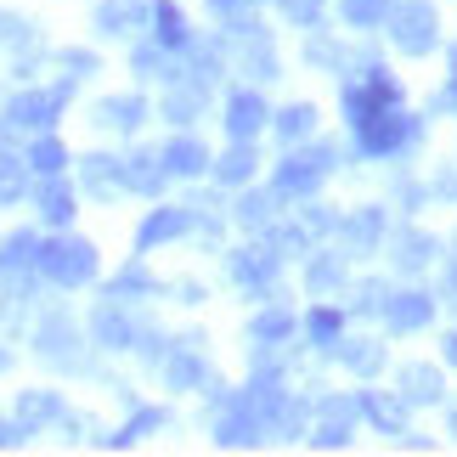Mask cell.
Here are the masks:
<instances>
[{"label":"cell","mask_w":457,"mask_h":457,"mask_svg":"<svg viewBox=\"0 0 457 457\" xmlns=\"http://www.w3.org/2000/svg\"><path fill=\"white\" fill-rule=\"evenodd\" d=\"M192 232V209H170V204H158L153 215L136 226V249H158V243H170V237H187Z\"/></svg>","instance_id":"obj_13"},{"label":"cell","mask_w":457,"mask_h":457,"mask_svg":"<svg viewBox=\"0 0 457 457\" xmlns=\"http://www.w3.org/2000/svg\"><path fill=\"white\" fill-rule=\"evenodd\" d=\"M345 283V260L339 254H316L311 266H305V288L311 294H328V288H339Z\"/></svg>","instance_id":"obj_40"},{"label":"cell","mask_w":457,"mask_h":457,"mask_svg":"<svg viewBox=\"0 0 457 457\" xmlns=\"http://www.w3.org/2000/svg\"><path fill=\"white\" fill-rule=\"evenodd\" d=\"M204 96H209V91H204V85H192V79L175 85V91L164 96V119H175V125H192V119L204 113Z\"/></svg>","instance_id":"obj_31"},{"label":"cell","mask_w":457,"mask_h":457,"mask_svg":"<svg viewBox=\"0 0 457 457\" xmlns=\"http://www.w3.org/2000/svg\"><path fill=\"white\" fill-rule=\"evenodd\" d=\"M401 401H441V373L429 361L401 367Z\"/></svg>","instance_id":"obj_29"},{"label":"cell","mask_w":457,"mask_h":457,"mask_svg":"<svg viewBox=\"0 0 457 457\" xmlns=\"http://www.w3.org/2000/svg\"><path fill=\"white\" fill-rule=\"evenodd\" d=\"M384 316H390L395 333H418L435 316V300H429V294H418V288H407V294H395V300L384 305Z\"/></svg>","instance_id":"obj_20"},{"label":"cell","mask_w":457,"mask_h":457,"mask_svg":"<svg viewBox=\"0 0 457 457\" xmlns=\"http://www.w3.org/2000/svg\"><path fill=\"white\" fill-rule=\"evenodd\" d=\"M17 418L40 435V429H51V424H68V407H62V395L57 390H23L17 395Z\"/></svg>","instance_id":"obj_16"},{"label":"cell","mask_w":457,"mask_h":457,"mask_svg":"<svg viewBox=\"0 0 457 457\" xmlns=\"http://www.w3.org/2000/svg\"><path fill=\"white\" fill-rule=\"evenodd\" d=\"M232 220L243 226V232H266L271 226V198L266 192H243V198L232 204Z\"/></svg>","instance_id":"obj_35"},{"label":"cell","mask_w":457,"mask_h":457,"mask_svg":"<svg viewBox=\"0 0 457 457\" xmlns=\"http://www.w3.org/2000/svg\"><path fill=\"white\" fill-rule=\"evenodd\" d=\"M266 125H271V108L260 102V91L243 85V91L226 96V136H232V142H254Z\"/></svg>","instance_id":"obj_9"},{"label":"cell","mask_w":457,"mask_h":457,"mask_svg":"<svg viewBox=\"0 0 457 457\" xmlns=\"http://www.w3.org/2000/svg\"><path fill=\"white\" fill-rule=\"evenodd\" d=\"M29 424L23 418H0V452H17V446H29Z\"/></svg>","instance_id":"obj_43"},{"label":"cell","mask_w":457,"mask_h":457,"mask_svg":"<svg viewBox=\"0 0 457 457\" xmlns=\"http://www.w3.org/2000/svg\"><path fill=\"white\" fill-rule=\"evenodd\" d=\"M91 113H96V125H102V130H142L147 102H142V96H102Z\"/></svg>","instance_id":"obj_19"},{"label":"cell","mask_w":457,"mask_h":457,"mask_svg":"<svg viewBox=\"0 0 457 457\" xmlns=\"http://www.w3.org/2000/svg\"><path fill=\"white\" fill-rule=\"evenodd\" d=\"M277 6H283V17H288V23H300V29L322 23V0H277Z\"/></svg>","instance_id":"obj_42"},{"label":"cell","mask_w":457,"mask_h":457,"mask_svg":"<svg viewBox=\"0 0 457 457\" xmlns=\"http://www.w3.org/2000/svg\"><path fill=\"white\" fill-rule=\"evenodd\" d=\"M339 237H345L356 254H367V249H373V243L384 237V209H356V215L339 226Z\"/></svg>","instance_id":"obj_28"},{"label":"cell","mask_w":457,"mask_h":457,"mask_svg":"<svg viewBox=\"0 0 457 457\" xmlns=\"http://www.w3.org/2000/svg\"><path fill=\"white\" fill-rule=\"evenodd\" d=\"M215 446H226V452H243V446H260V435H271V424H266V412L254 407V395L249 390H237V395H226L220 401V412H215Z\"/></svg>","instance_id":"obj_2"},{"label":"cell","mask_w":457,"mask_h":457,"mask_svg":"<svg viewBox=\"0 0 457 457\" xmlns=\"http://www.w3.org/2000/svg\"><path fill=\"white\" fill-rule=\"evenodd\" d=\"M34 198H40V220L46 226H68V220H74V187H68L62 175H40Z\"/></svg>","instance_id":"obj_18"},{"label":"cell","mask_w":457,"mask_h":457,"mask_svg":"<svg viewBox=\"0 0 457 457\" xmlns=\"http://www.w3.org/2000/svg\"><path fill=\"white\" fill-rule=\"evenodd\" d=\"M62 68H74V74H96V51H62Z\"/></svg>","instance_id":"obj_47"},{"label":"cell","mask_w":457,"mask_h":457,"mask_svg":"<svg viewBox=\"0 0 457 457\" xmlns=\"http://www.w3.org/2000/svg\"><path fill=\"white\" fill-rule=\"evenodd\" d=\"M305 412H311L305 401L283 390V401H277V412H271V435H283V441H294V435H305Z\"/></svg>","instance_id":"obj_39"},{"label":"cell","mask_w":457,"mask_h":457,"mask_svg":"<svg viewBox=\"0 0 457 457\" xmlns=\"http://www.w3.org/2000/svg\"><path fill=\"white\" fill-rule=\"evenodd\" d=\"M390 6H395V0H345V23L350 29H373V23H384V17H390Z\"/></svg>","instance_id":"obj_41"},{"label":"cell","mask_w":457,"mask_h":457,"mask_svg":"<svg viewBox=\"0 0 457 457\" xmlns=\"http://www.w3.org/2000/svg\"><path fill=\"white\" fill-rule=\"evenodd\" d=\"M446 361L457 367V333H452V339H446Z\"/></svg>","instance_id":"obj_51"},{"label":"cell","mask_w":457,"mask_h":457,"mask_svg":"<svg viewBox=\"0 0 457 457\" xmlns=\"http://www.w3.org/2000/svg\"><path fill=\"white\" fill-rule=\"evenodd\" d=\"M91 23L96 34H130V29L153 23V0H96Z\"/></svg>","instance_id":"obj_12"},{"label":"cell","mask_w":457,"mask_h":457,"mask_svg":"<svg viewBox=\"0 0 457 457\" xmlns=\"http://www.w3.org/2000/svg\"><path fill=\"white\" fill-rule=\"evenodd\" d=\"M390 40L407 51V57H429L435 40H441V23L424 0H395L390 6Z\"/></svg>","instance_id":"obj_5"},{"label":"cell","mask_w":457,"mask_h":457,"mask_svg":"<svg viewBox=\"0 0 457 457\" xmlns=\"http://www.w3.org/2000/svg\"><path fill=\"white\" fill-rule=\"evenodd\" d=\"M361 407H367V418H373L384 435H407V407H401V401H390V395H361Z\"/></svg>","instance_id":"obj_36"},{"label":"cell","mask_w":457,"mask_h":457,"mask_svg":"<svg viewBox=\"0 0 457 457\" xmlns=\"http://www.w3.org/2000/svg\"><path fill=\"white\" fill-rule=\"evenodd\" d=\"M136 350H142V356L158 367V361H164L170 356V345H164V333H142V339H136Z\"/></svg>","instance_id":"obj_46"},{"label":"cell","mask_w":457,"mask_h":457,"mask_svg":"<svg viewBox=\"0 0 457 457\" xmlns=\"http://www.w3.org/2000/svg\"><path fill=\"white\" fill-rule=\"evenodd\" d=\"M277 266H283V254H277L271 243H249V249H232V254H226V271H232V283L243 294H271Z\"/></svg>","instance_id":"obj_7"},{"label":"cell","mask_w":457,"mask_h":457,"mask_svg":"<svg viewBox=\"0 0 457 457\" xmlns=\"http://www.w3.org/2000/svg\"><path fill=\"white\" fill-rule=\"evenodd\" d=\"M153 40L170 46V51H192V29L175 0H153Z\"/></svg>","instance_id":"obj_21"},{"label":"cell","mask_w":457,"mask_h":457,"mask_svg":"<svg viewBox=\"0 0 457 457\" xmlns=\"http://www.w3.org/2000/svg\"><path fill=\"white\" fill-rule=\"evenodd\" d=\"M361 412H367L361 395H322V401H316V418H322V424L311 429V446H322V452L350 446V429H356Z\"/></svg>","instance_id":"obj_8"},{"label":"cell","mask_w":457,"mask_h":457,"mask_svg":"<svg viewBox=\"0 0 457 457\" xmlns=\"http://www.w3.org/2000/svg\"><path fill=\"white\" fill-rule=\"evenodd\" d=\"M29 164H34V175H62V164H68V153H62V142L51 130H40L29 142Z\"/></svg>","instance_id":"obj_34"},{"label":"cell","mask_w":457,"mask_h":457,"mask_svg":"<svg viewBox=\"0 0 457 457\" xmlns=\"http://www.w3.org/2000/svg\"><path fill=\"white\" fill-rule=\"evenodd\" d=\"M305 333H311V345H322V350H339L345 316H339V311H328V305H316V311L305 316Z\"/></svg>","instance_id":"obj_38"},{"label":"cell","mask_w":457,"mask_h":457,"mask_svg":"<svg viewBox=\"0 0 457 457\" xmlns=\"http://www.w3.org/2000/svg\"><path fill=\"white\" fill-rule=\"evenodd\" d=\"M164 424H170V412H164V407H136V412H130V424H119L113 435H96V446H102V452H125V446L142 441L147 429H164Z\"/></svg>","instance_id":"obj_17"},{"label":"cell","mask_w":457,"mask_h":457,"mask_svg":"<svg viewBox=\"0 0 457 457\" xmlns=\"http://www.w3.org/2000/svg\"><path fill=\"white\" fill-rule=\"evenodd\" d=\"M249 339H254V350H271V345H283V339H294V311H283V305L260 311L254 322H249Z\"/></svg>","instance_id":"obj_26"},{"label":"cell","mask_w":457,"mask_h":457,"mask_svg":"<svg viewBox=\"0 0 457 457\" xmlns=\"http://www.w3.org/2000/svg\"><path fill=\"white\" fill-rule=\"evenodd\" d=\"M130 68L142 79H175V62H170V46H158V40H147V46H136L130 51Z\"/></svg>","instance_id":"obj_32"},{"label":"cell","mask_w":457,"mask_h":457,"mask_svg":"<svg viewBox=\"0 0 457 457\" xmlns=\"http://www.w3.org/2000/svg\"><path fill=\"white\" fill-rule=\"evenodd\" d=\"M6 367H12V356H6V350H0V373H6Z\"/></svg>","instance_id":"obj_52"},{"label":"cell","mask_w":457,"mask_h":457,"mask_svg":"<svg viewBox=\"0 0 457 457\" xmlns=\"http://www.w3.org/2000/svg\"><path fill=\"white\" fill-rule=\"evenodd\" d=\"M254 164H260L254 142H232V153L215 158V164H209V175H215L220 187H243V181H254Z\"/></svg>","instance_id":"obj_22"},{"label":"cell","mask_w":457,"mask_h":457,"mask_svg":"<svg viewBox=\"0 0 457 457\" xmlns=\"http://www.w3.org/2000/svg\"><path fill=\"white\" fill-rule=\"evenodd\" d=\"M34 164H29V153L23 158H12V153H0V209H12V204H23V192L34 187L29 181Z\"/></svg>","instance_id":"obj_27"},{"label":"cell","mask_w":457,"mask_h":457,"mask_svg":"<svg viewBox=\"0 0 457 457\" xmlns=\"http://www.w3.org/2000/svg\"><path fill=\"white\" fill-rule=\"evenodd\" d=\"M204 373H209V367H204V339H198V333L181 339L164 356V384H170V390H204Z\"/></svg>","instance_id":"obj_11"},{"label":"cell","mask_w":457,"mask_h":457,"mask_svg":"<svg viewBox=\"0 0 457 457\" xmlns=\"http://www.w3.org/2000/svg\"><path fill=\"white\" fill-rule=\"evenodd\" d=\"M46 277V283H57V288H85L96 277V243H85V237H51L46 249H40V266H34Z\"/></svg>","instance_id":"obj_1"},{"label":"cell","mask_w":457,"mask_h":457,"mask_svg":"<svg viewBox=\"0 0 457 457\" xmlns=\"http://www.w3.org/2000/svg\"><path fill=\"white\" fill-rule=\"evenodd\" d=\"M136 339H142V328L119 311V300H102L91 311V345H102V350H136Z\"/></svg>","instance_id":"obj_10"},{"label":"cell","mask_w":457,"mask_h":457,"mask_svg":"<svg viewBox=\"0 0 457 457\" xmlns=\"http://www.w3.org/2000/svg\"><path fill=\"white\" fill-rule=\"evenodd\" d=\"M254 6H260V0H209V12H220V17H243Z\"/></svg>","instance_id":"obj_48"},{"label":"cell","mask_w":457,"mask_h":457,"mask_svg":"<svg viewBox=\"0 0 457 457\" xmlns=\"http://www.w3.org/2000/svg\"><path fill=\"white\" fill-rule=\"evenodd\" d=\"M452 435H457V412H452Z\"/></svg>","instance_id":"obj_53"},{"label":"cell","mask_w":457,"mask_h":457,"mask_svg":"<svg viewBox=\"0 0 457 457\" xmlns=\"http://www.w3.org/2000/svg\"><path fill=\"white\" fill-rule=\"evenodd\" d=\"M170 181V164H164V153H147V147H136L125 158V187L130 192H142V198H158Z\"/></svg>","instance_id":"obj_15"},{"label":"cell","mask_w":457,"mask_h":457,"mask_svg":"<svg viewBox=\"0 0 457 457\" xmlns=\"http://www.w3.org/2000/svg\"><path fill=\"white\" fill-rule=\"evenodd\" d=\"M435 260V237H424V232H401L395 237V266L401 271H418V266H429Z\"/></svg>","instance_id":"obj_37"},{"label":"cell","mask_w":457,"mask_h":457,"mask_svg":"<svg viewBox=\"0 0 457 457\" xmlns=\"http://www.w3.org/2000/svg\"><path fill=\"white\" fill-rule=\"evenodd\" d=\"M68 96H74V79H57V85H46V91H17L12 102H6V130H51L57 125V113L68 108Z\"/></svg>","instance_id":"obj_3"},{"label":"cell","mask_w":457,"mask_h":457,"mask_svg":"<svg viewBox=\"0 0 457 457\" xmlns=\"http://www.w3.org/2000/svg\"><path fill=\"white\" fill-rule=\"evenodd\" d=\"M0 40H6V46H23V40H34V34H29L23 17H6V12H0Z\"/></svg>","instance_id":"obj_44"},{"label":"cell","mask_w":457,"mask_h":457,"mask_svg":"<svg viewBox=\"0 0 457 457\" xmlns=\"http://www.w3.org/2000/svg\"><path fill=\"white\" fill-rule=\"evenodd\" d=\"M79 187L91 198H113L125 187V158H108V153H85L79 158Z\"/></svg>","instance_id":"obj_14"},{"label":"cell","mask_w":457,"mask_h":457,"mask_svg":"<svg viewBox=\"0 0 457 457\" xmlns=\"http://www.w3.org/2000/svg\"><path fill=\"white\" fill-rule=\"evenodd\" d=\"M34 356L51 367H68V373H85L91 356H85V333L68 322V311H51L40 328H34Z\"/></svg>","instance_id":"obj_4"},{"label":"cell","mask_w":457,"mask_h":457,"mask_svg":"<svg viewBox=\"0 0 457 457\" xmlns=\"http://www.w3.org/2000/svg\"><path fill=\"white\" fill-rule=\"evenodd\" d=\"M446 300H452V305H457V266H452V271H446Z\"/></svg>","instance_id":"obj_50"},{"label":"cell","mask_w":457,"mask_h":457,"mask_svg":"<svg viewBox=\"0 0 457 457\" xmlns=\"http://www.w3.org/2000/svg\"><path fill=\"white\" fill-rule=\"evenodd\" d=\"M333 170V147H311V153H288L283 164H277V181L271 192L277 198H311L316 187H322V175Z\"/></svg>","instance_id":"obj_6"},{"label":"cell","mask_w":457,"mask_h":457,"mask_svg":"<svg viewBox=\"0 0 457 457\" xmlns=\"http://www.w3.org/2000/svg\"><path fill=\"white\" fill-rule=\"evenodd\" d=\"M339 361L350 367V373L373 378L378 367H384V345H373V339H339Z\"/></svg>","instance_id":"obj_30"},{"label":"cell","mask_w":457,"mask_h":457,"mask_svg":"<svg viewBox=\"0 0 457 457\" xmlns=\"http://www.w3.org/2000/svg\"><path fill=\"white\" fill-rule=\"evenodd\" d=\"M164 164H170V175H181V181H192V175H204L215 158L204 153V142H192V136H175V142L164 147Z\"/></svg>","instance_id":"obj_23"},{"label":"cell","mask_w":457,"mask_h":457,"mask_svg":"<svg viewBox=\"0 0 457 457\" xmlns=\"http://www.w3.org/2000/svg\"><path fill=\"white\" fill-rule=\"evenodd\" d=\"M102 294H108V300H147V294H158V277L142 266V260H130L125 271H113V283Z\"/></svg>","instance_id":"obj_25"},{"label":"cell","mask_w":457,"mask_h":457,"mask_svg":"<svg viewBox=\"0 0 457 457\" xmlns=\"http://www.w3.org/2000/svg\"><path fill=\"white\" fill-rule=\"evenodd\" d=\"M305 57H311V62H333V46H328V40H311Z\"/></svg>","instance_id":"obj_49"},{"label":"cell","mask_w":457,"mask_h":457,"mask_svg":"<svg viewBox=\"0 0 457 457\" xmlns=\"http://www.w3.org/2000/svg\"><path fill=\"white\" fill-rule=\"evenodd\" d=\"M378 305H390L384 283H361V288H356V311H378Z\"/></svg>","instance_id":"obj_45"},{"label":"cell","mask_w":457,"mask_h":457,"mask_svg":"<svg viewBox=\"0 0 457 457\" xmlns=\"http://www.w3.org/2000/svg\"><path fill=\"white\" fill-rule=\"evenodd\" d=\"M40 249H46V243L34 232H12L6 243H0V277H17V271L40 266Z\"/></svg>","instance_id":"obj_24"},{"label":"cell","mask_w":457,"mask_h":457,"mask_svg":"<svg viewBox=\"0 0 457 457\" xmlns=\"http://www.w3.org/2000/svg\"><path fill=\"white\" fill-rule=\"evenodd\" d=\"M271 125H277V136H283V142L294 147V142H305V136L316 130V108H311V102H294V108H283V113L271 119Z\"/></svg>","instance_id":"obj_33"}]
</instances>
